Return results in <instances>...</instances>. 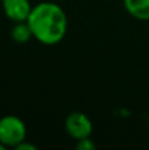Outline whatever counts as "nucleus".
Segmentation results:
<instances>
[{"label":"nucleus","instance_id":"obj_8","mask_svg":"<svg viewBox=\"0 0 149 150\" xmlns=\"http://www.w3.org/2000/svg\"><path fill=\"white\" fill-rule=\"evenodd\" d=\"M16 150H36V145H33L32 142H28V141H23L21 144H18L17 146L15 148Z\"/></svg>","mask_w":149,"mask_h":150},{"label":"nucleus","instance_id":"obj_9","mask_svg":"<svg viewBox=\"0 0 149 150\" xmlns=\"http://www.w3.org/2000/svg\"><path fill=\"white\" fill-rule=\"evenodd\" d=\"M4 149H5V146H4V145H3V144H1V142H0V150H4Z\"/></svg>","mask_w":149,"mask_h":150},{"label":"nucleus","instance_id":"obj_3","mask_svg":"<svg viewBox=\"0 0 149 150\" xmlns=\"http://www.w3.org/2000/svg\"><path fill=\"white\" fill-rule=\"evenodd\" d=\"M65 129L73 140L91 137L92 121L83 112H71L65 119Z\"/></svg>","mask_w":149,"mask_h":150},{"label":"nucleus","instance_id":"obj_7","mask_svg":"<svg viewBox=\"0 0 149 150\" xmlns=\"http://www.w3.org/2000/svg\"><path fill=\"white\" fill-rule=\"evenodd\" d=\"M77 149L79 150H94L96 148L95 142L91 140V137H86V138H82V140L77 141Z\"/></svg>","mask_w":149,"mask_h":150},{"label":"nucleus","instance_id":"obj_2","mask_svg":"<svg viewBox=\"0 0 149 150\" xmlns=\"http://www.w3.org/2000/svg\"><path fill=\"white\" fill-rule=\"evenodd\" d=\"M26 140V125L20 117L7 115L0 119V142L7 148L15 149Z\"/></svg>","mask_w":149,"mask_h":150},{"label":"nucleus","instance_id":"obj_6","mask_svg":"<svg viewBox=\"0 0 149 150\" xmlns=\"http://www.w3.org/2000/svg\"><path fill=\"white\" fill-rule=\"evenodd\" d=\"M11 37L17 44H25L31 38H33V33L29 24L26 21H21V23H16V25L12 28Z\"/></svg>","mask_w":149,"mask_h":150},{"label":"nucleus","instance_id":"obj_1","mask_svg":"<svg viewBox=\"0 0 149 150\" xmlns=\"http://www.w3.org/2000/svg\"><path fill=\"white\" fill-rule=\"evenodd\" d=\"M26 23L32 29L33 38L48 46L62 41L69 26L66 12L53 1H41L33 5Z\"/></svg>","mask_w":149,"mask_h":150},{"label":"nucleus","instance_id":"obj_10","mask_svg":"<svg viewBox=\"0 0 149 150\" xmlns=\"http://www.w3.org/2000/svg\"><path fill=\"white\" fill-rule=\"evenodd\" d=\"M148 29H149V24H148Z\"/></svg>","mask_w":149,"mask_h":150},{"label":"nucleus","instance_id":"obj_4","mask_svg":"<svg viewBox=\"0 0 149 150\" xmlns=\"http://www.w3.org/2000/svg\"><path fill=\"white\" fill-rule=\"evenodd\" d=\"M1 5L5 16L13 23L26 21L33 8L29 0H1Z\"/></svg>","mask_w":149,"mask_h":150},{"label":"nucleus","instance_id":"obj_5","mask_svg":"<svg viewBox=\"0 0 149 150\" xmlns=\"http://www.w3.org/2000/svg\"><path fill=\"white\" fill-rule=\"evenodd\" d=\"M126 11L141 21H149V0H123Z\"/></svg>","mask_w":149,"mask_h":150}]
</instances>
